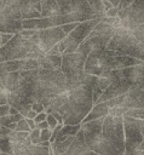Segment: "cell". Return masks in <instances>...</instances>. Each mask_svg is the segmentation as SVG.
<instances>
[{"label":"cell","mask_w":144,"mask_h":155,"mask_svg":"<svg viewBox=\"0 0 144 155\" xmlns=\"http://www.w3.org/2000/svg\"><path fill=\"white\" fill-rule=\"evenodd\" d=\"M85 140L88 148L100 155L125 154V128L123 116L108 115L93 121L82 124Z\"/></svg>","instance_id":"obj_1"},{"label":"cell","mask_w":144,"mask_h":155,"mask_svg":"<svg viewBox=\"0 0 144 155\" xmlns=\"http://www.w3.org/2000/svg\"><path fill=\"white\" fill-rule=\"evenodd\" d=\"M93 105L92 85H81L69 90L67 102L57 113L62 115L64 125H79L82 124Z\"/></svg>","instance_id":"obj_2"},{"label":"cell","mask_w":144,"mask_h":155,"mask_svg":"<svg viewBox=\"0 0 144 155\" xmlns=\"http://www.w3.org/2000/svg\"><path fill=\"white\" fill-rule=\"evenodd\" d=\"M86 58L87 56L79 51L63 54L61 70L67 78L68 90L79 87L81 85H93L96 76L85 73Z\"/></svg>","instance_id":"obj_3"},{"label":"cell","mask_w":144,"mask_h":155,"mask_svg":"<svg viewBox=\"0 0 144 155\" xmlns=\"http://www.w3.org/2000/svg\"><path fill=\"white\" fill-rule=\"evenodd\" d=\"M106 48L144 62V41L138 40L133 33L125 27L115 28L114 35L110 39Z\"/></svg>","instance_id":"obj_4"},{"label":"cell","mask_w":144,"mask_h":155,"mask_svg":"<svg viewBox=\"0 0 144 155\" xmlns=\"http://www.w3.org/2000/svg\"><path fill=\"white\" fill-rule=\"evenodd\" d=\"M57 2L61 10L63 24L81 23L99 17L87 0H57Z\"/></svg>","instance_id":"obj_5"},{"label":"cell","mask_w":144,"mask_h":155,"mask_svg":"<svg viewBox=\"0 0 144 155\" xmlns=\"http://www.w3.org/2000/svg\"><path fill=\"white\" fill-rule=\"evenodd\" d=\"M40 50L30 38L22 35L21 33L15 34L13 38L6 42L4 46L0 47V63L15 61V59H23L30 51ZM45 53V52H44Z\"/></svg>","instance_id":"obj_6"},{"label":"cell","mask_w":144,"mask_h":155,"mask_svg":"<svg viewBox=\"0 0 144 155\" xmlns=\"http://www.w3.org/2000/svg\"><path fill=\"white\" fill-rule=\"evenodd\" d=\"M100 21H102V17H98V18H93V19L79 23V25L71 33H69L63 40H61L57 44L59 52L62 54H68V53L75 52L77 50V47L83 42V40L90 35V33L94 29V27Z\"/></svg>","instance_id":"obj_7"},{"label":"cell","mask_w":144,"mask_h":155,"mask_svg":"<svg viewBox=\"0 0 144 155\" xmlns=\"http://www.w3.org/2000/svg\"><path fill=\"white\" fill-rule=\"evenodd\" d=\"M114 31H115V28L111 24H108L100 21L94 27V29L90 33V35L83 40V42L77 47L76 51L83 53L85 56H88L96 48L106 47L110 39L114 35Z\"/></svg>","instance_id":"obj_8"},{"label":"cell","mask_w":144,"mask_h":155,"mask_svg":"<svg viewBox=\"0 0 144 155\" xmlns=\"http://www.w3.org/2000/svg\"><path fill=\"white\" fill-rule=\"evenodd\" d=\"M109 57L110 50H108L106 47H99L93 50L86 58L85 73L94 76L111 78L113 70L109 65Z\"/></svg>","instance_id":"obj_9"},{"label":"cell","mask_w":144,"mask_h":155,"mask_svg":"<svg viewBox=\"0 0 144 155\" xmlns=\"http://www.w3.org/2000/svg\"><path fill=\"white\" fill-rule=\"evenodd\" d=\"M125 128V153L144 150V136L137 119L123 115Z\"/></svg>","instance_id":"obj_10"},{"label":"cell","mask_w":144,"mask_h":155,"mask_svg":"<svg viewBox=\"0 0 144 155\" xmlns=\"http://www.w3.org/2000/svg\"><path fill=\"white\" fill-rule=\"evenodd\" d=\"M67 36L65 31L62 27H53L41 30H35V33L30 36V40L35 42V45L45 53H47L53 46H56L61 40Z\"/></svg>","instance_id":"obj_11"},{"label":"cell","mask_w":144,"mask_h":155,"mask_svg":"<svg viewBox=\"0 0 144 155\" xmlns=\"http://www.w3.org/2000/svg\"><path fill=\"white\" fill-rule=\"evenodd\" d=\"M113 73L127 81L131 87H139L144 90V62L142 64L132 65L128 68L113 70Z\"/></svg>","instance_id":"obj_12"},{"label":"cell","mask_w":144,"mask_h":155,"mask_svg":"<svg viewBox=\"0 0 144 155\" xmlns=\"http://www.w3.org/2000/svg\"><path fill=\"white\" fill-rule=\"evenodd\" d=\"M129 88H131V85H129L127 81H125L123 79L119 78L117 75H115V74L113 73V80H111L110 85H109L108 88L103 92V94L99 97V99L97 101L96 104L106 102V101L113 99V98H116V97H120V96L125 94Z\"/></svg>","instance_id":"obj_13"},{"label":"cell","mask_w":144,"mask_h":155,"mask_svg":"<svg viewBox=\"0 0 144 155\" xmlns=\"http://www.w3.org/2000/svg\"><path fill=\"white\" fill-rule=\"evenodd\" d=\"M122 107L127 109H144V90L131 87L122 94Z\"/></svg>","instance_id":"obj_14"},{"label":"cell","mask_w":144,"mask_h":155,"mask_svg":"<svg viewBox=\"0 0 144 155\" xmlns=\"http://www.w3.org/2000/svg\"><path fill=\"white\" fill-rule=\"evenodd\" d=\"M13 155H54L51 147H44L41 144H31L29 147L17 149Z\"/></svg>","instance_id":"obj_15"},{"label":"cell","mask_w":144,"mask_h":155,"mask_svg":"<svg viewBox=\"0 0 144 155\" xmlns=\"http://www.w3.org/2000/svg\"><path fill=\"white\" fill-rule=\"evenodd\" d=\"M113 80L111 78H102V76H96L93 85H92V94H93V103L96 104L97 101L99 99V97L103 94V92L108 88V86L110 85Z\"/></svg>","instance_id":"obj_16"},{"label":"cell","mask_w":144,"mask_h":155,"mask_svg":"<svg viewBox=\"0 0 144 155\" xmlns=\"http://www.w3.org/2000/svg\"><path fill=\"white\" fill-rule=\"evenodd\" d=\"M62 59H63V54H48V53L39 58L41 69H51V70L61 69Z\"/></svg>","instance_id":"obj_17"},{"label":"cell","mask_w":144,"mask_h":155,"mask_svg":"<svg viewBox=\"0 0 144 155\" xmlns=\"http://www.w3.org/2000/svg\"><path fill=\"white\" fill-rule=\"evenodd\" d=\"M108 115H109V107H108V104L105 102L98 103V104L93 105V108L91 109L88 115L83 119L82 124L88 122V121H93V120H97V119H100V117H105Z\"/></svg>","instance_id":"obj_18"},{"label":"cell","mask_w":144,"mask_h":155,"mask_svg":"<svg viewBox=\"0 0 144 155\" xmlns=\"http://www.w3.org/2000/svg\"><path fill=\"white\" fill-rule=\"evenodd\" d=\"M61 16V10L57 0H42L41 2V17Z\"/></svg>","instance_id":"obj_19"},{"label":"cell","mask_w":144,"mask_h":155,"mask_svg":"<svg viewBox=\"0 0 144 155\" xmlns=\"http://www.w3.org/2000/svg\"><path fill=\"white\" fill-rule=\"evenodd\" d=\"M74 137H75V136H70V137H68L65 140H61V142L56 140L54 143H52V144H51V149H52L53 154H54V155H63V154H65L67 150H68V148L70 147V144H71Z\"/></svg>","instance_id":"obj_20"},{"label":"cell","mask_w":144,"mask_h":155,"mask_svg":"<svg viewBox=\"0 0 144 155\" xmlns=\"http://www.w3.org/2000/svg\"><path fill=\"white\" fill-rule=\"evenodd\" d=\"M0 151L7 153V154H13V148H12L10 136L6 133H0Z\"/></svg>","instance_id":"obj_21"},{"label":"cell","mask_w":144,"mask_h":155,"mask_svg":"<svg viewBox=\"0 0 144 155\" xmlns=\"http://www.w3.org/2000/svg\"><path fill=\"white\" fill-rule=\"evenodd\" d=\"M82 124L79 125H64L63 128L59 131L58 134H64V136H76L77 132L81 130Z\"/></svg>","instance_id":"obj_22"},{"label":"cell","mask_w":144,"mask_h":155,"mask_svg":"<svg viewBox=\"0 0 144 155\" xmlns=\"http://www.w3.org/2000/svg\"><path fill=\"white\" fill-rule=\"evenodd\" d=\"M90 6L93 8V11L99 16V17H104L105 16V10H104V5H103V0H87Z\"/></svg>","instance_id":"obj_23"},{"label":"cell","mask_w":144,"mask_h":155,"mask_svg":"<svg viewBox=\"0 0 144 155\" xmlns=\"http://www.w3.org/2000/svg\"><path fill=\"white\" fill-rule=\"evenodd\" d=\"M29 133L30 132H22V131H11L10 132V139H11V143L15 144V143H19L22 140H24L25 138L29 137Z\"/></svg>","instance_id":"obj_24"},{"label":"cell","mask_w":144,"mask_h":155,"mask_svg":"<svg viewBox=\"0 0 144 155\" xmlns=\"http://www.w3.org/2000/svg\"><path fill=\"white\" fill-rule=\"evenodd\" d=\"M125 115L137 120H144V109H128Z\"/></svg>","instance_id":"obj_25"},{"label":"cell","mask_w":144,"mask_h":155,"mask_svg":"<svg viewBox=\"0 0 144 155\" xmlns=\"http://www.w3.org/2000/svg\"><path fill=\"white\" fill-rule=\"evenodd\" d=\"M128 109L125 107H115V108H109V115L115 116V117H122L125 115V113Z\"/></svg>","instance_id":"obj_26"},{"label":"cell","mask_w":144,"mask_h":155,"mask_svg":"<svg viewBox=\"0 0 144 155\" xmlns=\"http://www.w3.org/2000/svg\"><path fill=\"white\" fill-rule=\"evenodd\" d=\"M15 131H22V132H30V131H31L30 127H29V125H28V122H27V119H25V117L22 119L21 121H18V122L16 124Z\"/></svg>","instance_id":"obj_27"},{"label":"cell","mask_w":144,"mask_h":155,"mask_svg":"<svg viewBox=\"0 0 144 155\" xmlns=\"http://www.w3.org/2000/svg\"><path fill=\"white\" fill-rule=\"evenodd\" d=\"M40 133H41V130H39V128L30 131L29 137H30V140L33 144H40Z\"/></svg>","instance_id":"obj_28"},{"label":"cell","mask_w":144,"mask_h":155,"mask_svg":"<svg viewBox=\"0 0 144 155\" xmlns=\"http://www.w3.org/2000/svg\"><path fill=\"white\" fill-rule=\"evenodd\" d=\"M51 136H52V130L51 128L41 130V133H40V143L41 142H50Z\"/></svg>","instance_id":"obj_29"},{"label":"cell","mask_w":144,"mask_h":155,"mask_svg":"<svg viewBox=\"0 0 144 155\" xmlns=\"http://www.w3.org/2000/svg\"><path fill=\"white\" fill-rule=\"evenodd\" d=\"M46 121L48 122V126H50V128H51V130H54V127L59 124V122H58V120H57L52 114H48V115H47Z\"/></svg>","instance_id":"obj_30"},{"label":"cell","mask_w":144,"mask_h":155,"mask_svg":"<svg viewBox=\"0 0 144 155\" xmlns=\"http://www.w3.org/2000/svg\"><path fill=\"white\" fill-rule=\"evenodd\" d=\"M134 1H136V0H121L120 4L117 5V10H119V11H120V10H125V8L129 7Z\"/></svg>","instance_id":"obj_31"},{"label":"cell","mask_w":144,"mask_h":155,"mask_svg":"<svg viewBox=\"0 0 144 155\" xmlns=\"http://www.w3.org/2000/svg\"><path fill=\"white\" fill-rule=\"evenodd\" d=\"M31 109L35 110V111L39 114V113L45 111V105H44L42 103H40V102H34V103L31 104Z\"/></svg>","instance_id":"obj_32"},{"label":"cell","mask_w":144,"mask_h":155,"mask_svg":"<svg viewBox=\"0 0 144 155\" xmlns=\"http://www.w3.org/2000/svg\"><path fill=\"white\" fill-rule=\"evenodd\" d=\"M15 34H8V33H0V38H1V46H4L6 42H8Z\"/></svg>","instance_id":"obj_33"},{"label":"cell","mask_w":144,"mask_h":155,"mask_svg":"<svg viewBox=\"0 0 144 155\" xmlns=\"http://www.w3.org/2000/svg\"><path fill=\"white\" fill-rule=\"evenodd\" d=\"M10 108H11L10 104L0 105V117H1V116H6V115H8V114H10Z\"/></svg>","instance_id":"obj_34"},{"label":"cell","mask_w":144,"mask_h":155,"mask_svg":"<svg viewBox=\"0 0 144 155\" xmlns=\"http://www.w3.org/2000/svg\"><path fill=\"white\" fill-rule=\"evenodd\" d=\"M47 115H48V114H47L46 111L39 113V114L35 116V119H34V120H35V122H36V124H39V122H42V121H45V120L47 119Z\"/></svg>","instance_id":"obj_35"},{"label":"cell","mask_w":144,"mask_h":155,"mask_svg":"<svg viewBox=\"0 0 144 155\" xmlns=\"http://www.w3.org/2000/svg\"><path fill=\"white\" fill-rule=\"evenodd\" d=\"M117 12H119L117 7H111V8H109V10L106 11L105 16H108V17H116V16H117Z\"/></svg>","instance_id":"obj_36"},{"label":"cell","mask_w":144,"mask_h":155,"mask_svg":"<svg viewBox=\"0 0 144 155\" xmlns=\"http://www.w3.org/2000/svg\"><path fill=\"white\" fill-rule=\"evenodd\" d=\"M4 104H8V99H7V93L1 92L0 93V105H4Z\"/></svg>","instance_id":"obj_37"},{"label":"cell","mask_w":144,"mask_h":155,"mask_svg":"<svg viewBox=\"0 0 144 155\" xmlns=\"http://www.w3.org/2000/svg\"><path fill=\"white\" fill-rule=\"evenodd\" d=\"M36 128H39V130H45V128H50V126H48V122L45 120V121H42V122L36 124Z\"/></svg>","instance_id":"obj_38"},{"label":"cell","mask_w":144,"mask_h":155,"mask_svg":"<svg viewBox=\"0 0 144 155\" xmlns=\"http://www.w3.org/2000/svg\"><path fill=\"white\" fill-rule=\"evenodd\" d=\"M25 119H27V117H25ZM27 122H28L30 130H35V128H36V122H35L34 119H27Z\"/></svg>","instance_id":"obj_39"},{"label":"cell","mask_w":144,"mask_h":155,"mask_svg":"<svg viewBox=\"0 0 144 155\" xmlns=\"http://www.w3.org/2000/svg\"><path fill=\"white\" fill-rule=\"evenodd\" d=\"M38 115V113L35 111V110H33V109H30L29 111H28V114H27V119H35V116Z\"/></svg>","instance_id":"obj_40"},{"label":"cell","mask_w":144,"mask_h":155,"mask_svg":"<svg viewBox=\"0 0 144 155\" xmlns=\"http://www.w3.org/2000/svg\"><path fill=\"white\" fill-rule=\"evenodd\" d=\"M51 114H52V115L58 120V122H59V124H64V122H63V117H62V115H61L59 113H57V111H52Z\"/></svg>","instance_id":"obj_41"},{"label":"cell","mask_w":144,"mask_h":155,"mask_svg":"<svg viewBox=\"0 0 144 155\" xmlns=\"http://www.w3.org/2000/svg\"><path fill=\"white\" fill-rule=\"evenodd\" d=\"M82 155H100V154H98V153H96V151H93V150L88 149V150H87V151H85Z\"/></svg>","instance_id":"obj_42"},{"label":"cell","mask_w":144,"mask_h":155,"mask_svg":"<svg viewBox=\"0 0 144 155\" xmlns=\"http://www.w3.org/2000/svg\"><path fill=\"white\" fill-rule=\"evenodd\" d=\"M138 124H139V127H140V131L144 136V120H138Z\"/></svg>","instance_id":"obj_43"},{"label":"cell","mask_w":144,"mask_h":155,"mask_svg":"<svg viewBox=\"0 0 144 155\" xmlns=\"http://www.w3.org/2000/svg\"><path fill=\"white\" fill-rule=\"evenodd\" d=\"M18 113H19V111H18L15 107H11V108H10V115H16V114H18Z\"/></svg>","instance_id":"obj_44"},{"label":"cell","mask_w":144,"mask_h":155,"mask_svg":"<svg viewBox=\"0 0 144 155\" xmlns=\"http://www.w3.org/2000/svg\"><path fill=\"white\" fill-rule=\"evenodd\" d=\"M109 1L113 4V6H114V7H117V5L120 4V1H121V0H109Z\"/></svg>","instance_id":"obj_45"},{"label":"cell","mask_w":144,"mask_h":155,"mask_svg":"<svg viewBox=\"0 0 144 155\" xmlns=\"http://www.w3.org/2000/svg\"><path fill=\"white\" fill-rule=\"evenodd\" d=\"M0 155H13V154H7V153H2V151H0Z\"/></svg>","instance_id":"obj_46"},{"label":"cell","mask_w":144,"mask_h":155,"mask_svg":"<svg viewBox=\"0 0 144 155\" xmlns=\"http://www.w3.org/2000/svg\"><path fill=\"white\" fill-rule=\"evenodd\" d=\"M138 2H140V4H144V0H137Z\"/></svg>","instance_id":"obj_47"},{"label":"cell","mask_w":144,"mask_h":155,"mask_svg":"<svg viewBox=\"0 0 144 155\" xmlns=\"http://www.w3.org/2000/svg\"><path fill=\"white\" fill-rule=\"evenodd\" d=\"M0 47H1V38H0Z\"/></svg>","instance_id":"obj_48"},{"label":"cell","mask_w":144,"mask_h":155,"mask_svg":"<svg viewBox=\"0 0 144 155\" xmlns=\"http://www.w3.org/2000/svg\"><path fill=\"white\" fill-rule=\"evenodd\" d=\"M143 5H144V4H143Z\"/></svg>","instance_id":"obj_49"}]
</instances>
